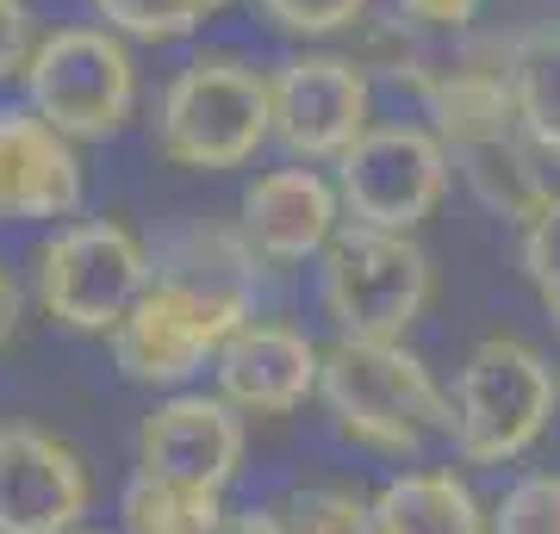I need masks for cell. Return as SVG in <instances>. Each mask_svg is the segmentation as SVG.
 <instances>
[{
  "mask_svg": "<svg viewBox=\"0 0 560 534\" xmlns=\"http://www.w3.org/2000/svg\"><path fill=\"white\" fill-rule=\"evenodd\" d=\"M38 311L75 336H113L150 293L156 256L119 218H75L38 249Z\"/></svg>",
  "mask_w": 560,
  "mask_h": 534,
  "instance_id": "obj_8",
  "label": "cell"
},
{
  "mask_svg": "<svg viewBox=\"0 0 560 534\" xmlns=\"http://www.w3.org/2000/svg\"><path fill=\"white\" fill-rule=\"evenodd\" d=\"M381 534H492V510L455 466H411L374 491Z\"/></svg>",
  "mask_w": 560,
  "mask_h": 534,
  "instance_id": "obj_16",
  "label": "cell"
},
{
  "mask_svg": "<svg viewBox=\"0 0 560 534\" xmlns=\"http://www.w3.org/2000/svg\"><path fill=\"white\" fill-rule=\"evenodd\" d=\"M318 404L330 411V429L349 448L393 460L418 454L423 441L448 436V423H455L448 392L405 342H330Z\"/></svg>",
  "mask_w": 560,
  "mask_h": 534,
  "instance_id": "obj_4",
  "label": "cell"
},
{
  "mask_svg": "<svg viewBox=\"0 0 560 534\" xmlns=\"http://www.w3.org/2000/svg\"><path fill=\"white\" fill-rule=\"evenodd\" d=\"M81 156L32 106H0V224H57L81 212Z\"/></svg>",
  "mask_w": 560,
  "mask_h": 534,
  "instance_id": "obj_14",
  "label": "cell"
},
{
  "mask_svg": "<svg viewBox=\"0 0 560 534\" xmlns=\"http://www.w3.org/2000/svg\"><path fill=\"white\" fill-rule=\"evenodd\" d=\"M374 0H256V13L287 38H337V32H361Z\"/></svg>",
  "mask_w": 560,
  "mask_h": 534,
  "instance_id": "obj_23",
  "label": "cell"
},
{
  "mask_svg": "<svg viewBox=\"0 0 560 534\" xmlns=\"http://www.w3.org/2000/svg\"><path fill=\"white\" fill-rule=\"evenodd\" d=\"M249 416L219 392H168L138 423V473L224 491L243 473Z\"/></svg>",
  "mask_w": 560,
  "mask_h": 534,
  "instance_id": "obj_11",
  "label": "cell"
},
{
  "mask_svg": "<svg viewBox=\"0 0 560 534\" xmlns=\"http://www.w3.org/2000/svg\"><path fill=\"white\" fill-rule=\"evenodd\" d=\"M517 268H523V280H529L536 305L548 311V323L560 330V187L536 218L517 230Z\"/></svg>",
  "mask_w": 560,
  "mask_h": 534,
  "instance_id": "obj_21",
  "label": "cell"
},
{
  "mask_svg": "<svg viewBox=\"0 0 560 534\" xmlns=\"http://www.w3.org/2000/svg\"><path fill=\"white\" fill-rule=\"evenodd\" d=\"M212 379H219V397H231L243 416H293L305 397H318L324 348L293 323L249 317L237 336L224 342Z\"/></svg>",
  "mask_w": 560,
  "mask_h": 534,
  "instance_id": "obj_15",
  "label": "cell"
},
{
  "mask_svg": "<svg viewBox=\"0 0 560 534\" xmlns=\"http://www.w3.org/2000/svg\"><path fill=\"white\" fill-rule=\"evenodd\" d=\"M492 534H560V473H523L492 503Z\"/></svg>",
  "mask_w": 560,
  "mask_h": 534,
  "instance_id": "obj_22",
  "label": "cell"
},
{
  "mask_svg": "<svg viewBox=\"0 0 560 534\" xmlns=\"http://www.w3.org/2000/svg\"><path fill=\"white\" fill-rule=\"evenodd\" d=\"M231 0H94L101 25L125 32L131 44H175L194 38L206 20H219Z\"/></svg>",
  "mask_w": 560,
  "mask_h": 534,
  "instance_id": "obj_19",
  "label": "cell"
},
{
  "mask_svg": "<svg viewBox=\"0 0 560 534\" xmlns=\"http://www.w3.org/2000/svg\"><path fill=\"white\" fill-rule=\"evenodd\" d=\"M94 503L88 460L38 423H0V534H69Z\"/></svg>",
  "mask_w": 560,
  "mask_h": 534,
  "instance_id": "obj_12",
  "label": "cell"
},
{
  "mask_svg": "<svg viewBox=\"0 0 560 534\" xmlns=\"http://www.w3.org/2000/svg\"><path fill=\"white\" fill-rule=\"evenodd\" d=\"M261 268L243 224L187 218L156 242V280L106 336L113 367L143 392H187V379L219 367L224 342L261 317Z\"/></svg>",
  "mask_w": 560,
  "mask_h": 534,
  "instance_id": "obj_1",
  "label": "cell"
},
{
  "mask_svg": "<svg viewBox=\"0 0 560 534\" xmlns=\"http://www.w3.org/2000/svg\"><path fill=\"white\" fill-rule=\"evenodd\" d=\"M455 423L448 441L467 466H511L548 436V423L560 411V367L541 355L529 336H499L474 342V355L455 373Z\"/></svg>",
  "mask_w": 560,
  "mask_h": 534,
  "instance_id": "obj_5",
  "label": "cell"
},
{
  "mask_svg": "<svg viewBox=\"0 0 560 534\" xmlns=\"http://www.w3.org/2000/svg\"><path fill=\"white\" fill-rule=\"evenodd\" d=\"M224 491L180 485V478L131 473L119 491V534H219L224 529Z\"/></svg>",
  "mask_w": 560,
  "mask_h": 534,
  "instance_id": "obj_18",
  "label": "cell"
},
{
  "mask_svg": "<svg viewBox=\"0 0 560 534\" xmlns=\"http://www.w3.org/2000/svg\"><path fill=\"white\" fill-rule=\"evenodd\" d=\"M517 119L548 162H560V25H529L499 50Z\"/></svg>",
  "mask_w": 560,
  "mask_h": 534,
  "instance_id": "obj_17",
  "label": "cell"
},
{
  "mask_svg": "<svg viewBox=\"0 0 560 534\" xmlns=\"http://www.w3.org/2000/svg\"><path fill=\"white\" fill-rule=\"evenodd\" d=\"M69 534H119V529H88V522H81V529H69Z\"/></svg>",
  "mask_w": 560,
  "mask_h": 534,
  "instance_id": "obj_28",
  "label": "cell"
},
{
  "mask_svg": "<svg viewBox=\"0 0 560 534\" xmlns=\"http://www.w3.org/2000/svg\"><path fill=\"white\" fill-rule=\"evenodd\" d=\"M448 187H455V162H448L442 138L411 119L368 124L355 150L337 162L342 212H349V224H368V230L418 237V224L436 218Z\"/></svg>",
  "mask_w": 560,
  "mask_h": 534,
  "instance_id": "obj_9",
  "label": "cell"
},
{
  "mask_svg": "<svg viewBox=\"0 0 560 534\" xmlns=\"http://www.w3.org/2000/svg\"><path fill=\"white\" fill-rule=\"evenodd\" d=\"M20 317H25L20 280H13V268H7V261H0V355L13 348V336H20Z\"/></svg>",
  "mask_w": 560,
  "mask_h": 534,
  "instance_id": "obj_26",
  "label": "cell"
},
{
  "mask_svg": "<svg viewBox=\"0 0 560 534\" xmlns=\"http://www.w3.org/2000/svg\"><path fill=\"white\" fill-rule=\"evenodd\" d=\"M430 249L405 230L349 224L318 261V311L337 342H405V330L430 311Z\"/></svg>",
  "mask_w": 560,
  "mask_h": 534,
  "instance_id": "obj_6",
  "label": "cell"
},
{
  "mask_svg": "<svg viewBox=\"0 0 560 534\" xmlns=\"http://www.w3.org/2000/svg\"><path fill=\"white\" fill-rule=\"evenodd\" d=\"M38 50V20L25 0H0V81L25 75V62Z\"/></svg>",
  "mask_w": 560,
  "mask_h": 534,
  "instance_id": "obj_25",
  "label": "cell"
},
{
  "mask_svg": "<svg viewBox=\"0 0 560 534\" xmlns=\"http://www.w3.org/2000/svg\"><path fill=\"white\" fill-rule=\"evenodd\" d=\"M418 99H423V124L436 131L448 162H455L460 187L480 199L499 224L523 230L555 199L548 156L529 143V131L517 119V99H511V81H504V57L436 62L423 75Z\"/></svg>",
  "mask_w": 560,
  "mask_h": 534,
  "instance_id": "obj_2",
  "label": "cell"
},
{
  "mask_svg": "<svg viewBox=\"0 0 560 534\" xmlns=\"http://www.w3.org/2000/svg\"><path fill=\"white\" fill-rule=\"evenodd\" d=\"M219 534H293V522H287V510H231L224 515V529Z\"/></svg>",
  "mask_w": 560,
  "mask_h": 534,
  "instance_id": "obj_27",
  "label": "cell"
},
{
  "mask_svg": "<svg viewBox=\"0 0 560 534\" xmlns=\"http://www.w3.org/2000/svg\"><path fill=\"white\" fill-rule=\"evenodd\" d=\"M275 75V143L293 162L337 168L374 124V69L349 50H293Z\"/></svg>",
  "mask_w": 560,
  "mask_h": 534,
  "instance_id": "obj_10",
  "label": "cell"
},
{
  "mask_svg": "<svg viewBox=\"0 0 560 534\" xmlns=\"http://www.w3.org/2000/svg\"><path fill=\"white\" fill-rule=\"evenodd\" d=\"M237 224L268 268H305L330 256V242L349 230V212L330 175H318L312 162H287L243 187Z\"/></svg>",
  "mask_w": 560,
  "mask_h": 534,
  "instance_id": "obj_13",
  "label": "cell"
},
{
  "mask_svg": "<svg viewBox=\"0 0 560 534\" xmlns=\"http://www.w3.org/2000/svg\"><path fill=\"white\" fill-rule=\"evenodd\" d=\"M25 106L62 138L106 143L138 112V57L113 25H57L25 62Z\"/></svg>",
  "mask_w": 560,
  "mask_h": 534,
  "instance_id": "obj_7",
  "label": "cell"
},
{
  "mask_svg": "<svg viewBox=\"0 0 560 534\" xmlns=\"http://www.w3.org/2000/svg\"><path fill=\"white\" fill-rule=\"evenodd\" d=\"M150 143L180 175H237L275 143V75L231 50L180 62L156 99Z\"/></svg>",
  "mask_w": 560,
  "mask_h": 534,
  "instance_id": "obj_3",
  "label": "cell"
},
{
  "mask_svg": "<svg viewBox=\"0 0 560 534\" xmlns=\"http://www.w3.org/2000/svg\"><path fill=\"white\" fill-rule=\"evenodd\" d=\"M293 534H381L374 522V497L349 491V485H300L287 503Z\"/></svg>",
  "mask_w": 560,
  "mask_h": 534,
  "instance_id": "obj_20",
  "label": "cell"
},
{
  "mask_svg": "<svg viewBox=\"0 0 560 534\" xmlns=\"http://www.w3.org/2000/svg\"><path fill=\"white\" fill-rule=\"evenodd\" d=\"M405 25H418L423 38H460L467 25L480 20L486 0H393Z\"/></svg>",
  "mask_w": 560,
  "mask_h": 534,
  "instance_id": "obj_24",
  "label": "cell"
}]
</instances>
